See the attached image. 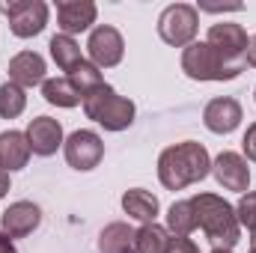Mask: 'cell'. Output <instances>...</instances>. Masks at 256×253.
<instances>
[{
    "label": "cell",
    "mask_w": 256,
    "mask_h": 253,
    "mask_svg": "<svg viewBox=\"0 0 256 253\" xmlns=\"http://www.w3.org/2000/svg\"><path fill=\"white\" fill-rule=\"evenodd\" d=\"M208 173H212L208 152H206L202 143H194V140L164 149L161 158H158V176H161L164 188H170V190L188 188L194 182L206 179Z\"/></svg>",
    "instance_id": "cell-1"
},
{
    "label": "cell",
    "mask_w": 256,
    "mask_h": 253,
    "mask_svg": "<svg viewBox=\"0 0 256 253\" xmlns=\"http://www.w3.org/2000/svg\"><path fill=\"white\" fill-rule=\"evenodd\" d=\"M191 202L196 212V226L208 236V242L220 250H232L242 238V224L236 208L214 194H196L191 196Z\"/></svg>",
    "instance_id": "cell-2"
},
{
    "label": "cell",
    "mask_w": 256,
    "mask_h": 253,
    "mask_svg": "<svg viewBox=\"0 0 256 253\" xmlns=\"http://www.w3.org/2000/svg\"><path fill=\"white\" fill-rule=\"evenodd\" d=\"M84 110L90 120H96L108 131H122L134 122V104L122 96H116V90L108 84H102L98 90H92L84 98Z\"/></svg>",
    "instance_id": "cell-3"
},
{
    "label": "cell",
    "mask_w": 256,
    "mask_h": 253,
    "mask_svg": "<svg viewBox=\"0 0 256 253\" xmlns=\"http://www.w3.org/2000/svg\"><path fill=\"white\" fill-rule=\"evenodd\" d=\"M182 68L194 80H232L244 72V66L224 60L208 42H194L182 54Z\"/></svg>",
    "instance_id": "cell-4"
},
{
    "label": "cell",
    "mask_w": 256,
    "mask_h": 253,
    "mask_svg": "<svg viewBox=\"0 0 256 253\" xmlns=\"http://www.w3.org/2000/svg\"><path fill=\"white\" fill-rule=\"evenodd\" d=\"M196 9L188 3H173L158 18V36L173 48H188L196 36Z\"/></svg>",
    "instance_id": "cell-5"
},
{
    "label": "cell",
    "mask_w": 256,
    "mask_h": 253,
    "mask_svg": "<svg viewBox=\"0 0 256 253\" xmlns=\"http://www.w3.org/2000/svg\"><path fill=\"white\" fill-rule=\"evenodd\" d=\"M3 15L9 18L12 33L21 39L39 36L48 24V6L42 0H12L3 6Z\"/></svg>",
    "instance_id": "cell-6"
},
{
    "label": "cell",
    "mask_w": 256,
    "mask_h": 253,
    "mask_svg": "<svg viewBox=\"0 0 256 253\" xmlns=\"http://www.w3.org/2000/svg\"><path fill=\"white\" fill-rule=\"evenodd\" d=\"M224 60H230V63L236 66H248V33H244V27L242 24H230V21H224V24H214L212 30H208V39H206Z\"/></svg>",
    "instance_id": "cell-7"
},
{
    "label": "cell",
    "mask_w": 256,
    "mask_h": 253,
    "mask_svg": "<svg viewBox=\"0 0 256 253\" xmlns=\"http://www.w3.org/2000/svg\"><path fill=\"white\" fill-rule=\"evenodd\" d=\"M86 51H90V60H92L96 68H110V66H116L122 60L126 42H122V36H120L116 27L102 24V27L92 30V36L86 42Z\"/></svg>",
    "instance_id": "cell-8"
},
{
    "label": "cell",
    "mask_w": 256,
    "mask_h": 253,
    "mask_svg": "<svg viewBox=\"0 0 256 253\" xmlns=\"http://www.w3.org/2000/svg\"><path fill=\"white\" fill-rule=\"evenodd\" d=\"M104 155V143L96 131H74L68 140H66V161L74 167V170H92L98 167Z\"/></svg>",
    "instance_id": "cell-9"
},
{
    "label": "cell",
    "mask_w": 256,
    "mask_h": 253,
    "mask_svg": "<svg viewBox=\"0 0 256 253\" xmlns=\"http://www.w3.org/2000/svg\"><path fill=\"white\" fill-rule=\"evenodd\" d=\"M39 220H42L39 206L21 200V202H12V206L3 212L0 230H3V236H9V238H24V236H30V232L39 226Z\"/></svg>",
    "instance_id": "cell-10"
},
{
    "label": "cell",
    "mask_w": 256,
    "mask_h": 253,
    "mask_svg": "<svg viewBox=\"0 0 256 253\" xmlns=\"http://www.w3.org/2000/svg\"><path fill=\"white\" fill-rule=\"evenodd\" d=\"M202 122H206L208 131H214V134H230V131H236L238 122H242V104L236 98H230V96L212 98L206 104V110H202Z\"/></svg>",
    "instance_id": "cell-11"
},
{
    "label": "cell",
    "mask_w": 256,
    "mask_h": 253,
    "mask_svg": "<svg viewBox=\"0 0 256 253\" xmlns=\"http://www.w3.org/2000/svg\"><path fill=\"white\" fill-rule=\"evenodd\" d=\"M212 173L226 190H248V185H250L248 161L238 152H220L218 161L212 164Z\"/></svg>",
    "instance_id": "cell-12"
},
{
    "label": "cell",
    "mask_w": 256,
    "mask_h": 253,
    "mask_svg": "<svg viewBox=\"0 0 256 253\" xmlns=\"http://www.w3.org/2000/svg\"><path fill=\"white\" fill-rule=\"evenodd\" d=\"M27 143L36 155H54L57 146L63 143V128L51 116H39L27 126Z\"/></svg>",
    "instance_id": "cell-13"
},
{
    "label": "cell",
    "mask_w": 256,
    "mask_h": 253,
    "mask_svg": "<svg viewBox=\"0 0 256 253\" xmlns=\"http://www.w3.org/2000/svg\"><path fill=\"white\" fill-rule=\"evenodd\" d=\"M57 21H60L63 36L80 33L96 21V3H90V0H63V3H57Z\"/></svg>",
    "instance_id": "cell-14"
},
{
    "label": "cell",
    "mask_w": 256,
    "mask_h": 253,
    "mask_svg": "<svg viewBox=\"0 0 256 253\" xmlns=\"http://www.w3.org/2000/svg\"><path fill=\"white\" fill-rule=\"evenodd\" d=\"M9 80L18 84L21 90L36 86V84H45V60H42L36 51H21V54H15L12 63H9Z\"/></svg>",
    "instance_id": "cell-15"
},
{
    "label": "cell",
    "mask_w": 256,
    "mask_h": 253,
    "mask_svg": "<svg viewBox=\"0 0 256 253\" xmlns=\"http://www.w3.org/2000/svg\"><path fill=\"white\" fill-rule=\"evenodd\" d=\"M30 143H27V134L21 131H3L0 134V167L9 173V170H21L27 167L30 161Z\"/></svg>",
    "instance_id": "cell-16"
},
{
    "label": "cell",
    "mask_w": 256,
    "mask_h": 253,
    "mask_svg": "<svg viewBox=\"0 0 256 253\" xmlns=\"http://www.w3.org/2000/svg\"><path fill=\"white\" fill-rule=\"evenodd\" d=\"M102 253H137V232L128 224H110L102 238H98Z\"/></svg>",
    "instance_id": "cell-17"
},
{
    "label": "cell",
    "mask_w": 256,
    "mask_h": 253,
    "mask_svg": "<svg viewBox=\"0 0 256 253\" xmlns=\"http://www.w3.org/2000/svg\"><path fill=\"white\" fill-rule=\"evenodd\" d=\"M122 208H126L131 218L143 220V224H155V214H158V200L143 188H131L122 196Z\"/></svg>",
    "instance_id": "cell-18"
},
{
    "label": "cell",
    "mask_w": 256,
    "mask_h": 253,
    "mask_svg": "<svg viewBox=\"0 0 256 253\" xmlns=\"http://www.w3.org/2000/svg\"><path fill=\"white\" fill-rule=\"evenodd\" d=\"M42 96L51 104H57V108H74V104L84 102V96L74 90V84L68 78H51V80H45L42 84Z\"/></svg>",
    "instance_id": "cell-19"
},
{
    "label": "cell",
    "mask_w": 256,
    "mask_h": 253,
    "mask_svg": "<svg viewBox=\"0 0 256 253\" xmlns=\"http://www.w3.org/2000/svg\"><path fill=\"white\" fill-rule=\"evenodd\" d=\"M167 226H170L179 238H188L194 230H196V212H194L191 200H182V202H173V206H170Z\"/></svg>",
    "instance_id": "cell-20"
},
{
    "label": "cell",
    "mask_w": 256,
    "mask_h": 253,
    "mask_svg": "<svg viewBox=\"0 0 256 253\" xmlns=\"http://www.w3.org/2000/svg\"><path fill=\"white\" fill-rule=\"evenodd\" d=\"M66 78L74 84V90H78L84 98H86L92 90H98V86L104 84V80H102V72H98V68H96L92 63H86V60H80V63L74 66V68H72Z\"/></svg>",
    "instance_id": "cell-21"
},
{
    "label": "cell",
    "mask_w": 256,
    "mask_h": 253,
    "mask_svg": "<svg viewBox=\"0 0 256 253\" xmlns=\"http://www.w3.org/2000/svg\"><path fill=\"white\" fill-rule=\"evenodd\" d=\"M51 57H54V63L60 66L66 74L84 60V57H80V48L74 45L72 36H54V39H51Z\"/></svg>",
    "instance_id": "cell-22"
},
{
    "label": "cell",
    "mask_w": 256,
    "mask_h": 253,
    "mask_svg": "<svg viewBox=\"0 0 256 253\" xmlns=\"http://www.w3.org/2000/svg\"><path fill=\"white\" fill-rule=\"evenodd\" d=\"M24 104H27L24 90H21L18 84L6 80V84L0 86V116H3V120H15V116H21Z\"/></svg>",
    "instance_id": "cell-23"
},
{
    "label": "cell",
    "mask_w": 256,
    "mask_h": 253,
    "mask_svg": "<svg viewBox=\"0 0 256 253\" xmlns=\"http://www.w3.org/2000/svg\"><path fill=\"white\" fill-rule=\"evenodd\" d=\"M170 242V232L158 224H146L143 230H137V253H164Z\"/></svg>",
    "instance_id": "cell-24"
},
{
    "label": "cell",
    "mask_w": 256,
    "mask_h": 253,
    "mask_svg": "<svg viewBox=\"0 0 256 253\" xmlns=\"http://www.w3.org/2000/svg\"><path fill=\"white\" fill-rule=\"evenodd\" d=\"M236 212H238V224L250 230V248H256V194H244Z\"/></svg>",
    "instance_id": "cell-25"
},
{
    "label": "cell",
    "mask_w": 256,
    "mask_h": 253,
    "mask_svg": "<svg viewBox=\"0 0 256 253\" xmlns=\"http://www.w3.org/2000/svg\"><path fill=\"white\" fill-rule=\"evenodd\" d=\"M164 253H200L196 250V244H194L191 238H170L167 242V248H164Z\"/></svg>",
    "instance_id": "cell-26"
},
{
    "label": "cell",
    "mask_w": 256,
    "mask_h": 253,
    "mask_svg": "<svg viewBox=\"0 0 256 253\" xmlns=\"http://www.w3.org/2000/svg\"><path fill=\"white\" fill-rule=\"evenodd\" d=\"M244 155H248L250 161H256V122L248 128V134H244Z\"/></svg>",
    "instance_id": "cell-27"
},
{
    "label": "cell",
    "mask_w": 256,
    "mask_h": 253,
    "mask_svg": "<svg viewBox=\"0 0 256 253\" xmlns=\"http://www.w3.org/2000/svg\"><path fill=\"white\" fill-rule=\"evenodd\" d=\"M244 60H248V66H254L256 68V36L248 42V57H244Z\"/></svg>",
    "instance_id": "cell-28"
},
{
    "label": "cell",
    "mask_w": 256,
    "mask_h": 253,
    "mask_svg": "<svg viewBox=\"0 0 256 253\" xmlns=\"http://www.w3.org/2000/svg\"><path fill=\"white\" fill-rule=\"evenodd\" d=\"M6 190H9V173L0 167V200H3V194H6Z\"/></svg>",
    "instance_id": "cell-29"
},
{
    "label": "cell",
    "mask_w": 256,
    "mask_h": 253,
    "mask_svg": "<svg viewBox=\"0 0 256 253\" xmlns=\"http://www.w3.org/2000/svg\"><path fill=\"white\" fill-rule=\"evenodd\" d=\"M0 253H15L12 242H9V236H3V232H0Z\"/></svg>",
    "instance_id": "cell-30"
},
{
    "label": "cell",
    "mask_w": 256,
    "mask_h": 253,
    "mask_svg": "<svg viewBox=\"0 0 256 253\" xmlns=\"http://www.w3.org/2000/svg\"><path fill=\"white\" fill-rule=\"evenodd\" d=\"M212 253H232V250H220V248H214V250H212Z\"/></svg>",
    "instance_id": "cell-31"
},
{
    "label": "cell",
    "mask_w": 256,
    "mask_h": 253,
    "mask_svg": "<svg viewBox=\"0 0 256 253\" xmlns=\"http://www.w3.org/2000/svg\"><path fill=\"white\" fill-rule=\"evenodd\" d=\"M250 253H256V248H250Z\"/></svg>",
    "instance_id": "cell-32"
},
{
    "label": "cell",
    "mask_w": 256,
    "mask_h": 253,
    "mask_svg": "<svg viewBox=\"0 0 256 253\" xmlns=\"http://www.w3.org/2000/svg\"><path fill=\"white\" fill-rule=\"evenodd\" d=\"M254 96H256V92H254Z\"/></svg>",
    "instance_id": "cell-33"
}]
</instances>
